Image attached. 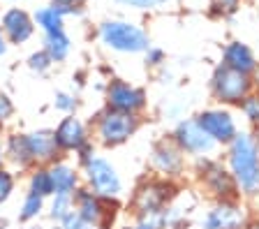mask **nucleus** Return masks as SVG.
Returning <instances> with one entry per match:
<instances>
[{
	"label": "nucleus",
	"instance_id": "nucleus-13",
	"mask_svg": "<svg viewBox=\"0 0 259 229\" xmlns=\"http://www.w3.org/2000/svg\"><path fill=\"white\" fill-rule=\"evenodd\" d=\"M222 65L232 67V70L241 72L248 76H257L259 72V60L254 56V51L250 49L245 42H229L222 51Z\"/></svg>",
	"mask_w": 259,
	"mask_h": 229
},
{
	"label": "nucleus",
	"instance_id": "nucleus-12",
	"mask_svg": "<svg viewBox=\"0 0 259 229\" xmlns=\"http://www.w3.org/2000/svg\"><path fill=\"white\" fill-rule=\"evenodd\" d=\"M148 98H146V90L139 86H132L127 81H116L109 83L107 88V107L113 111H123V114H135L139 116L146 109Z\"/></svg>",
	"mask_w": 259,
	"mask_h": 229
},
{
	"label": "nucleus",
	"instance_id": "nucleus-9",
	"mask_svg": "<svg viewBox=\"0 0 259 229\" xmlns=\"http://www.w3.org/2000/svg\"><path fill=\"white\" fill-rule=\"evenodd\" d=\"M151 167L160 178L167 180H178L185 174V167H188V158L185 153L176 146L171 136H164L153 146L151 151Z\"/></svg>",
	"mask_w": 259,
	"mask_h": 229
},
{
	"label": "nucleus",
	"instance_id": "nucleus-7",
	"mask_svg": "<svg viewBox=\"0 0 259 229\" xmlns=\"http://www.w3.org/2000/svg\"><path fill=\"white\" fill-rule=\"evenodd\" d=\"M194 120H197L201 130L218 144V148L232 144L234 136L241 132V125H238L234 111L229 109V107H220V104L199 111V114L194 116Z\"/></svg>",
	"mask_w": 259,
	"mask_h": 229
},
{
	"label": "nucleus",
	"instance_id": "nucleus-1",
	"mask_svg": "<svg viewBox=\"0 0 259 229\" xmlns=\"http://www.w3.org/2000/svg\"><path fill=\"white\" fill-rule=\"evenodd\" d=\"M222 160L236 180L241 199H259V151L252 132H238L234 142L225 146Z\"/></svg>",
	"mask_w": 259,
	"mask_h": 229
},
{
	"label": "nucleus",
	"instance_id": "nucleus-22",
	"mask_svg": "<svg viewBox=\"0 0 259 229\" xmlns=\"http://www.w3.org/2000/svg\"><path fill=\"white\" fill-rule=\"evenodd\" d=\"M236 109L241 111V116L245 118V123H248L252 130H259V90L257 88L238 104Z\"/></svg>",
	"mask_w": 259,
	"mask_h": 229
},
{
	"label": "nucleus",
	"instance_id": "nucleus-24",
	"mask_svg": "<svg viewBox=\"0 0 259 229\" xmlns=\"http://www.w3.org/2000/svg\"><path fill=\"white\" fill-rule=\"evenodd\" d=\"M72 211H74V199H72V195H56L54 204H51V218L63 222Z\"/></svg>",
	"mask_w": 259,
	"mask_h": 229
},
{
	"label": "nucleus",
	"instance_id": "nucleus-38",
	"mask_svg": "<svg viewBox=\"0 0 259 229\" xmlns=\"http://www.w3.org/2000/svg\"><path fill=\"white\" fill-rule=\"evenodd\" d=\"M252 134H254V144H257V151H259V130H252Z\"/></svg>",
	"mask_w": 259,
	"mask_h": 229
},
{
	"label": "nucleus",
	"instance_id": "nucleus-20",
	"mask_svg": "<svg viewBox=\"0 0 259 229\" xmlns=\"http://www.w3.org/2000/svg\"><path fill=\"white\" fill-rule=\"evenodd\" d=\"M7 155H10V160L14 164H19V167H26V164L32 162L26 134H12L10 139H7Z\"/></svg>",
	"mask_w": 259,
	"mask_h": 229
},
{
	"label": "nucleus",
	"instance_id": "nucleus-34",
	"mask_svg": "<svg viewBox=\"0 0 259 229\" xmlns=\"http://www.w3.org/2000/svg\"><path fill=\"white\" fill-rule=\"evenodd\" d=\"M123 229H160V224L155 222V220H137L135 224H127V227Z\"/></svg>",
	"mask_w": 259,
	"mask_h": 229
},
{
	"label": "nucleus",
	"instance_id": "nucleus-40",
	"mask_svg": "<svg viewBox=\"0 0 259 229\" xmlns=\"http://www.w3.org/2000/svg\"><path fill=\"white\" fill-rule=\"evenodd\" d=\"M254 88L259 90V72H257V76H254Z\"/></svg>",
	"mask_w": 259,
	"mask_h": 229
},
{
	"label": "nucleus",
	"instance_id": "nucleus-21",
	"mask_svg": "<svg viewBox=\"0 0 259 229\" xmlns=\"http://www.w3.org/2000/svg\"><path fill=\"white\" fill-rule=\"evenodd\" d=\"M44 51L51 56V60H65L67 54H70V37L63 30L47 33V49Z\"/></svg>",
	"mask_w": 259,
	"mask_h": 229
},
{
	"label": "nucleus",
	"instance_id": "nucleus-29",
	"mask_svg": "<svg viewBox=\"0 0 259 229\" xmlns=\"http://www.w3.org/2000/svg\"><path fill=\"white\" fill-rule=\"evenodd\" d=\"M63 229H100V224H91L86 222L83 218H79L74 211L67 215V218L63 220Z\"/></svg>",
	"mask_w": 259,
	"mask_h": 229
},
{
	"label": "nucleus",
	"instance_id": "nucleus-4",
	"mask_svg": "<svg viewBox=\"0 0 259 229\" xmlns=\"http://www.w3.org/2000/svg\"><path fill=\"white\" fill-rule=\"evenodd\" d=\"M254 90V76L241 74L227 65H218L210 74V95L220 107H238Z\"/></svg>",
	"mask_w": 259,
	"mask_h": 229
},
{
	"label": "nucleus",
	"instance_id": "nucleus-33",
	"mask_svg": "<svg viewBox=\"0 0 259 229\" xmlns=\"http://www.w3.org/2000/svg\"><path fill=\"white\" fill-rule=\"evenodd\" d=\"M10 116H12V102L7 95L0 93V123H5Z\"/></svg>",
	"mask_w": 259,
	"mask_h": 229
},
{
	"label": "nucleus",
	"instance_id": "nucleus-41",
	"mask_svg": "<svg viewBox=\"0 0 259 229\" xmlns=\"http://www.w3.org/2000/svg\"><path fill=\"white\" fill-rule=\"evenodd\" d=\"M0 229H5V224H3V222H0Z\"/></svg>",
	"mask_w": 259,
	"mask_h": 229
},
{
	"label": "nucleus",
	"instance_id": "nucleus-18",
	"mask_svg": "<svg viewBox=\"0 0 259 229\" xmlns=\"http://www.w3.org/2000/svg\"><path fill=\"white\" fill-rule=\"evenodd\" d=\"M51 180H54V195H74L79 176L67 164H56L54 169H49Z\"/></svg>",
	"mask_w": 259,
	"mask_h": 229
},
{
	"label": "nucleus",
	"instance_id": "nucleus-42",
	"mask_svg": "<svg viewBox=\"0 0 259 229\" xmlns=\"http://www.w3.org/2000/svg\"><path fill=\"white\" fill-rule=\"evenodd\" d=\"M58 229H63V227H58Z\"/></svg>",
	"mask_w": 259,
	"mask_h": 229
},
{
	"label": "nucleus",
	"instance_id": "nucleus-25",
	"mask_svg": "<svg viewBox=\"0 0 259 229\" xmlns=\"http://www.w3.org/2000/svg\"><path fill=\"white\" fill-rule=\"evenodd\" d=\"M42 206H44V197L35 195V192H28L26 199H23V206H21V220L37 218L39 213H42Z\"/></svg>",
	"mask_w": 259,
	"mask_h": 229
},
{
	"label": "nucleus",
	"instance_id": "nucleus-30",
	"mask_svg": "<svg viewBox=\"0 0 259 229\" xmlns=\"http://www.w3.org/2000/svg\"><path fill=\"white\" fill-rule=\"evenodd\" d=\"M144 56H146V65L148 67H160L162 63H164V58H167L160 47H148V49L144 51Z\"/></svg>",
	"mask_w": 259,
	"mask_h": 229
},
{
	"label": "nucleus",
	"instance_id": "nucleus-26",
	"mask_svg": "<svg viewBox=\"0 0 259 229\" xmlns=\"http://www.w3.org/2000/svg\"><path fill=\"white\" fill-rule=\"evenodd\" d=\"M208 5L215 17H232L241 7V0H208Z\"/></svg>",
	"mask_w": 259,
	"mask_h": 229
},
{
	"label": "nucleus",
	"instance_id": "nucleus-36",
	"mask_svg": "<svg viewBox=\"0 0 259 229\" xmlns=\"http://www.w3.org/2000/svg\"><path fill=\"white\" fill-rule=\"evenodd\" d=\"M7 51V44H5V37H3V33H0V56Z\"/></svg>",
	"mask_w": 259,
	"mask_h": 229
},
{
	"label": "nucleus",
	"instance_id": "nucleus-23",
	"mask_svg": "<svg viewBox=\"0 0 259 229\" xmlns=\"http://www.w3.org/2000/svg\"><path fill=\"white\" fill-rule=\"evenodd\" d=\"M30 192H35L39 197L54 195V180H51L49 169H37L30 176Z\"/></svg>",
	"mask_w": 259,
	"mask_h": 229
},
{
	"label": "nucleus",
	"instance_id": "nucleus-39",
	"mask_svg": "<svg viewBox=\"0 0 259 229\" xmlns=\"http://www.w3.org/2000/svg\"><path fill=\"white\" fill-rule=\"evenodd\" d=\"M3 160H5V151H3V144H0V164H3Z\"/></svg>",
	"mask_w": 259,
	"mask_h": 229
},
{
	"label": "nucleus",
	"instance_id": "nucleus-6",
	"mask_svg": "<svg viewBox=\"0 0 259 229\" xmlns=\"http://www.w3.org/2000/svg\"><path fill=\"white\" fill-rule=\"evenodd\" d=\"M171 139L176 142V146L185 153V158H190V160L210 158V155L218 151V144L201 130L199 123L194 118L178 120L171 132Z\"/></svg>",
	"mask_w": 259,
	"mask_h": 229
},
{
	"label": "nucleus",
	"instance_id": "nucleus-10",
	"mask_svg": "<svg viewBox=\"0 0 259 229\" xmlns=\"http://www.w3.org/2000/svg\"><path fill=\"white\" fill-rule=\"evenodd\" d=\"M139 130V116L107 109L97 120V136L107 146H120Z\"/></svg>",
	"mask_w": 259,
	"mask_h": 229
},
{
	"label": "nucleus",
	"instance_id": "nucleus-37",
	"mask_svg": "<svg viewBox=\"0 0 259 229\" xmlns=\"http://www.w3.org/2000/svg\"><path fill=\"white\" fill-rule=\"evenodd\" d=\"M245 229H259V218H252V220H250V224H248Z\"/></svg>",
	"mask_w": 259,
	"mask_h": 229
},
{
	"label": "nucleus",
	"instance_id": "nucleus-28",
	"mask_svg": "<svg viewBox=\"0 0 259 229\" xmlns=\"http://www.w3.org/2000/svg\"><path fill=\"white\" fill-rule=\"evenodd\" d=\"M12 192H14V176L10 171L0 169V204H5Z\"/></svg>",
	"mask_w": 259,
	"mask_h": 229
},
{
	"label": "nucleus",
	"instance_id": "nucleus-17",
	"mask_svg": "<svg viewBox=\"0 0 259 229\" xmlns=\"http://www.w3.org/2000/svg\"><path fill=\"white\" fill-rule=\"evenodd\" d=\"M26 139H28V148H30L32 162H35V160H39V162H49V160L56 158V153H58V144H56L54 132L37 130V132L26 134Z\"/></svg>",
	"mask_w": 259,
	"mask_h": 229
},
{
	"label": "nucleus",
	"instance_id": "nucleus-35",
	"mask_svg": "<svg viewBox=\"0 0 259 229\" xmlns=\"http://www.w3.org/2000/svg\"><path fill=\"white\" fill-rule=\"evenodd\" d=\"M86 0H54L56 7H65V10H74L76 12V5H83Z\"/></svg>",
	"mask_w": 259,
	"mask_h": 229
},
{
	"label": "nucleus",
	"instance_id": "nucleus-14",
	"mask_svg": "<svg viewBox=\"0 0 259 229\" xmlns=\"http://www.w3.org/2000/svg\"><path fill=\"white\" fill-rule=\"evenodd\" d=\"M56 144L63 151H79L83 144H86V130H83V123L74 116H67V118L60 120V125L56 127Z\"/></svg>",
	"mask_w": 259,
	"mask_h": 229
},
{
	"label": "nucleus",
	"instance_id": "nucleus-15",
	"mask_svg": "<svg viewBox=\"0 0 259 229\" xmlns=\"http://www.w3.org/2000/svg\"><path fill=\"white\" fill-rule=\"evenodd\" d=\"M32 19L23 10H10L3 17V33L10 37L12 44H21L32 35Z\"/></svg>",
	"mask_w": 259,
	"mask_h": 229
},
{
	"label": "nucleus",
	"instance_id": "nucleus-16",
	"mask_svg": "<svg viewBox=\"0 0 259 229\" xmlns=\"http://www.w3.org/2000/svg\"><path fill=\"white\" fill-rule=\"evenodd\" d=\"M74 199V206H76V215L83 218L86 222L91 224H100L104 218V204H102V197H97L95 192H88V190H79L72 195Z\"/></svg>",
	"mask_w": 259,
	"mask_h": 229
},
{
	"label": "nucleus",
	"instance_id": "nucleus-3",
	"mask_svg": "<svg viewBox=\"0 0 259 229\" xmlns=\"http://www.w3.org/2000/svg\"><path fill=\"white\" fill-rule=\"evenodd\" d=\"M194 176L197 183L213 202H227V199H238V188L234 176L229 174L225 160L210 155V158L194 160Z\"/></svg>",
	"mask_w": 259,
	"mask_h": 229
},
{
	"label": "nucleus",
	"instance_id": "nucleus-11",
	"mask_svg": "<svg viewBox=\"0 0 259 229\" xmlns=\"http://www.w3.org/2000/svg\"><path fill=\"white\" fill-rule=\"evenodd\" d=\"M86 178L91 183L93 192L102 199H116L123 192V180L118 171L109 160L104 158H91L86 164Z\"/></svg>",
	"mask_w": 259,
	"mask_h": 229
},
{
	"label": "nucleus",
	"instance_id": "nucleus-5",
	"mask_svg": "<svg viewBox=\"0 0 259 229\" xmlns=\"http://www.w3.org/2000/svg\"><path fill=\"white\" fill-rule=\"evenodd\" d=\"M100 39L104 47L118 54H144L151 42L144 28L130 21H107L100 28Z\"/></svg>",
	"mask_w": 259,
	"mask_h": 229
},
{
	"label": "nucleus",
	"instance_id": "nucleus-32",
	"mask_svg": "<svg viewBox=\"0 0 259 229\" xmlns=\"http://www.w3.org/2000/svg\"><path fill=\"white\" fill-rule=\"evenodd\" d=\"M56 109H60V111H72V109H74V100H72L70 98V95H65V93H58V95H56Z\"/></svg>",
	"mask_w": 259,
	"mask_h": 229
},
{
	"label": "nucleus",
	"instance_id": "nucleus-19",
	"mask_svg": "<svg viewBox=\"0 0 259 229\" xmlns=\"http://www.w3.org/2000/svg\"><path fill=\"white\" fill-rule=\"evenodd\" d=\"M74 10H65V7H44L35 14V21L44 28V33H54V30H63V17L65 14H70Z\"/></svg>",
	"mask_w": 259,
	"mask_h": 229
},
{
	"label": "nucleus",
	"instance_id": "nucleus-2",
	"mask_svg": "<svg viewBox=\"0 0 259 229\" xmlns=\"http://www.w3.org/2000/svg\"><path fill=\"white\" fill-rule=\"evenodd\" d=\"M176 180H167L160 176L146 178L137 186L135 195H132V213L139 220H160V215L164 213V208L176 199ZM162 229V227H160Z\"/></svg>",
	"mask_w": 259,
	"mask_h": 229
},
{
	"label": "nucleus",
	"instance_id": "nucleus-8",
	"mask_svg": "<svg viewBox=\"0 0 259 229\" xmlns=\"http://www.w3.org/2000/svg\"><path fill=\"white\" fill-rule=\"evenodd\" d=\"M250 211L241 197L227 199V202H213L201 218L204 229H245L250 224Z\"/></svg>",
	"mask_w": 259,
	"mask_h": 229
},
{
	"label": "nucleus",
	"instance_id": "nucleus-31",
	"mask_svg": "<svg viewBox=\"0 0 259 229\" xmlns=\"http://www.w3.org/2000/svg\"><path fill=\"white\" fill-rule=\"evenodd\" d=\"M116 3H120L125 7H132V10H155L164 0H116Z\"/></svg>",
	"mask_w": 259,
	"mask_h": 229
},
{
	"label": "nucleus",
	"instance_id": "nucleus-27",
	"mask_svg": "<svg viewBox=\"0 0 259 229\" xmlns=\"http://www.w3.org/2000/svg\"><path fill=\"white\" fill-rule=\"evenodd\" d=\"M51 56L47 54V51H37V54H32L30 60H28V67H30L32 72H47L49 67H51Z\"/></svg>",
	"mask_w": 259,
	"mask_h": 229
}]
</instances>
